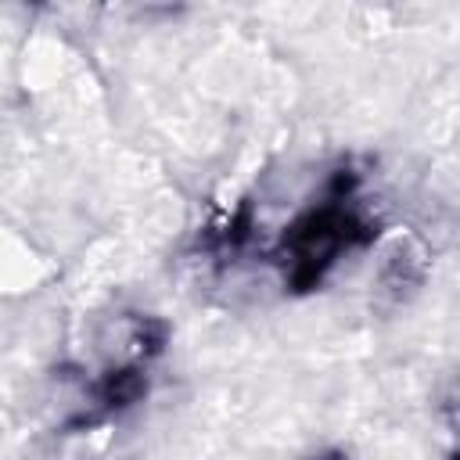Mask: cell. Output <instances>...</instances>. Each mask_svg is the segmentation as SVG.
Masks as SVG:
<instances>
[{"mask_svg":"<svg viewBox=\"0 0 460 460\" xmlns=\"http://www.w3.org/2000/svg\"><path fill=\"white\" fill-rule=\"evenodd\" d=\"M349 183H352V176H345V172H338V180H334V194L323 201V205H316V208H309L305 216H298L291 226H288V234H284V262H288V280H291V288H298V291H309L313 284H320V277H323V270L345 252V248H356V244H363V241H370V223L356 212V208H349Z\"/></svg>","mask_w":460,"mask_h":460,"instance_id":"obj_1","label":"cell"},{"mask_svg":"<svg viewBox=\"0 0 460 460\" xmlns=\"http://www.w3.org/2000/svg\"><path fill=\"white\" fill-rule=\"evenodd\" d=\"M313 460H345L341 453H323V456H313Z\"/></svg>","mask_w":460,"mask_h":460,"instance_id":"obj_2","label":"cell"}]
</instances>
